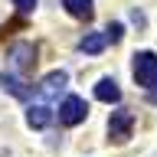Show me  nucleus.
I'll list each match as a JSON object with an SVG mask.
<instances>
[{
	"mask_svg": "<svg viewBox=\"0 0 157 157\" xmlns=\"http://www.w3.org/2000/svg\"><path fill=\"white\" fill-rule=\"evenodd\" d=\"M66 82H69V72L66 69H56V72H49V75L39 82V95L43 98H59V92L66 88Z\"/></svg>",
	"mask_w": 157,
	"mask_h": 157,
	"instance_id": "39448f33",
	"label": "nucleus"
},
{
	"mask_svg": "<svg viewBox=\"0 0 157 157\" xmlns=\"http://www.w3.org/2000/svg\"><path fill=\"white\" fill-rule=\"evenodd\" d=\"M131 131H134V115H131L128 108L111 111V118H108V134H111V141H115V144H124L128 137H131Z\"/></svg>",
	"mask_w": 157,
	"mask_h": 157,
	"instance_id": "7ed1b4c3",
	"label": "nucleus"
},
{
	"mask_svg": "<svg viewBox=\"0 0 157 157\" xmlns=\"http://www.w3.org/2000/svg\"><path fill=\"white\" fill-rule=\"evenodd\" d=\"M134 78L141 88H157V52H134Z\"/></svg>",
	"mask_w": 157,
	"mask_h": 157,
	"instance_id": "f257e3e1",
	"label": "nucleus"
},
{
	"mask_svg": "<svg viewBox=\"0 0 157 157\" xmlns=\"http://www.w3.org/2000/svg\"><path fill=\"white\" fill-rule=\"evenodd\" d=\"M62 7H66L75 20H92V13H95L92 0H62Z\"/></svg>",
	"mask_w": 157,
	"mask_h": 157,
	"instance_id": "9d476101",
	"label": "nucleus"
},
{
	"mask_svg": "<svg viewBox=\"0 0 157 157\" xmlns=\"http://www.w3.org/2000/svg\"><path fill=\"white\" fill-rule=\"evenodd\" d=\"M49 121H52V108H49V105H43V101L29 105V111H26V124L29 128L43 131V128H49Z\"/></svg>",
	"mask_w": 157,
	"mask_h": 157,
	"instance_id": "0eeeda50",
	"label": "nucleus"
},
{
	"mask_svg": "<svg viewBox=\"0 0 157 157\" xmlns=\"http://www.w3.org/2000/svg\"><path fill=\"white\" fill-rule=\"evenodd\" d=\"M88 115V105H85V98H78V95H66L62 98V105H59V124H82Z\"/></svg>",
	"mask_w": 157,
	"mask_h": 157,
	"instance_id": "f03ea898",
	"label": "nucleus"
},
{
	"mask_svg": "<svg viewBox=\"0 0 157 157\" xmlns=\"http://www.w3.org/2000/svg\"><path fill=\"white\" fill-rule=\"evenodd\" d=\"M0 85H3V92H10V95H13V98H20V101H23V98H29L26 82H23L17 72H3V75H0Z\"/></svg>",
	"mask_w": 157,
	"mask_h": 157,
	"instance_id": "1a4fd4ad",
	"label": "nucleus"
},
{
	"mask_svg": "<svg viewBox=\"0 0 157 157\" xmlns=\"http://www.w3.org/2000/svg\"><path fill=\"white\" fill-rule=\"evenodd\" d=\"M10 66H13V72H29V69L36 66V46L33 43H13L10 46Z\"/></svg>",
	"mask_w": 157,
	"mask_h": 157,
	"instance_id": "20e7f679",
	"label": "nucleus"
},
{
	"mask_svg": "<svg viewBox=\"0 0 157 157\" xmlns=\"http://www.w3.org/2000/svg\"><path fill=\"white\" fill-rule=\"evenodd\" d=\"M105 36H108V43H118V39L124 36V26H121V23H111V26L105 29Z\"/></svg>",
	"mask_w": 157,
	"mask_h": 157,
	"instance_id": "9b49d317",
	"label": "nucleus"
},
{
	"mask_svg": "<svg viewBox=\"0 0 157 157\" xmlns=\"http://www.w3.org/2000/svg\"><path fill=\"white\" fill-rule=\"evenodd\" d=\"M105 46H108L105 33H85L78 39V52H85V56H98V52H105Z\"/></svg>",
	"mask_w": 157,
	"mask_h": 157,
	"instance_id": "6e6552de",
	"label": "nucleus"
},
{
	"mask_svg": "<svg viewBox=\"0 0 157 157\" xmlns=\"http://www.w3.org/2000/svg\"><path fill=\"white\" fill-rule=\"evenodd\" d=\"M151 101H157V92H151Z\"/></svg>",
	"mask_w": 157,
	"mask_h": 157,
	"instance_id": "ddd939ff",
	"label": "nucleus"
},
{
	"mask_svg": "<svg viewBox=\"0 0 157 157\" xmlns=\"http://www.w3.org/2000/svg\"><path fill=\"white\" fill-rule=\"evenodd\" d=\"M95 98L98 101H105V105H118L121 101V88H118L115 78H98V85H95Z\"/></svg>",
	"mask_w": 157,
	"mask_h": 157,
	"instance_id": "423d86ee",
	"label": "nucleus"
},
{
	"mask_svg": "<svg viewBox=\"0 0 157 157\" xmlns=\"http://www.w3.org/2000/svg\"><path fill=\"white\" fill-rule=\"evenodd\" d=\"M13 7H17L20 13H29V10L36 7V0H13Z\"/></svg>",
	"mask_w": 157,
	"mask_h": 157,
	"instance_id": "f8f14e48",
	"label": "nucleus"
}]
</instances>
